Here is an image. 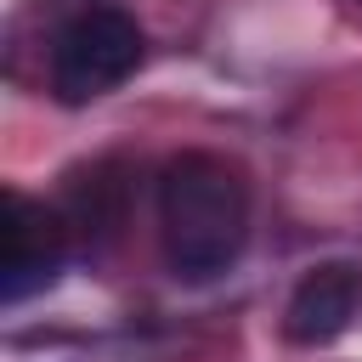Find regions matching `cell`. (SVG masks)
I'll return each mask as SVG.
<instances>
[{
	"instance_id": "obj_1",
	"label": "cell",
	"mask_w": 362,
	"mask_h": 362,
	"mask_svg": "<svg viewBox=\"0 0 362 362\" xmlns=\"http://www.w3.org/2000/svg\"><path fill=\"white\" fill-rule=\"evenodd\" d=\"M164 260L187 283H209L238 266L249 243V181L221 153H181L158 175Z\"/></svg>"
},
{
	"instance_id": "obj_2",
	"label": "cell",
	"mask_w": 362,
	"mask_h": 362,
	"mask_svg": "<svg viewBox=\"0 0 362 362\" xmlns=\"http://www.w3.org/2000/svg\"><path fill=\"white\" fill-rule=\"evenodd\" d=\"M136 68H141V28H136V17L113 11V6H90V11L68 17L51 40V90L68 107L107 96Z\"/></svg>"
},
{
	"instance_id": "obj_3",
	"label": "cell",
	"mask_w": 362,
	"mask_h": 362,
	"mask_svg": "<svg viewBox=\"0 0 362 362\" xmlns=\"http://www.w3.org/2000/svg\"><path fill=\"white\" fill-rule=\"evenodd\" d=\"M68 221L62 209H45L23 192L6 198V255H0V300L17 305L28 300L34 288H45L57 272H62V255H68Z\"/></svg>"
},
{
	"instance_id": "obj_4",
	"label": "cell",
	"mask_w": 362,
	"mask_h": 362,
	"mask_svg": "<svg viewBox=\"0 0 362 362\" xmlns=\"http://www.w3.org/2000/svg\"><path fill=\"white\" fill-rule=\"evenodd\" d=\"M356 300H362V272L345 266V260H328V266H311L294 294H288V311H283V334L294 345H328L351 328L356 317Z\"/></svg>"
},
{
	"instance_id": "obj_5",
	"label": "cell",
	"mask_w": 362,
	"mask_h": 362,
	"mask_svg": "<svg viewBox=\"0 0 362 362\" xmlns=\"http://www.w3.org/2000/svg\"><path fill=\"white\" fill-rule=\"evenodd\" d=\"M62 221H68V232H79V238H107V232L124 221V187H119L107 170H90L85 181L68 187Z\"/></svg>"
}]
</instances>
